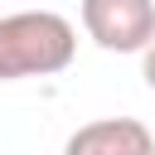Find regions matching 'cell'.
Wrapping results in <instances>:
<instances>
[{
	"label": "cell",
	"instance_id": "6da1fadb",
	"mask_svg": "<svg viewBox=\"0 0 155 155\" xmlns=\"http://www.w3.org/2000/svg\"><path fill=\"white\" fill-rule=\"evenodd\" d=\"M78 29L58 10H15L0 15V82L53 78L73 63Z\"/></svg>",
	"mask_w": 155,
	"mask_h": 155
},
{
	"label": "cell",
	"instance_id": "7a4b0ae2",
	"mask_svg": "<svg viewBox=\"0 0 155 155\" xmlns=\"http://www.w3.org/2000/svg\"><path fill=\"white\" fill-rule=\"evenodd\" d=\"M78 19L107 53H145L155 39V0H82Z\"/></svg>",
	"mask_w": 155,
	"mask_h": 155
},
{
	"label": "cell",
	"instance_id": "3957f363",
	"mask_svg": "<svg viewBox=\"0 0 155 155\" xmlns=\"http://www.w3.org/2000/svg\"><path fill=\"white\" fill-rule=\"evenodd\" d=\"M63 155H155V136L136 116H102L68 136Z\"/></svg>",
	"mask_w": 155,
	"mask_h": 155
},
{
	"label": "cell",
	"instance_id": "277c9868",
	"mask_svg": "<svg viewBox=\"0 0 155 155\" xmlns=\"http://www.w3.org/2000/svg\"><path fill=\"white\" fill-rule=\"evenodd\" d=\"M140 78H145V87L155 92V39H150V48L140 53Z\"/></svg>",
	"mask_w": 155,
	"mask_h": 155
}]
</instances>
